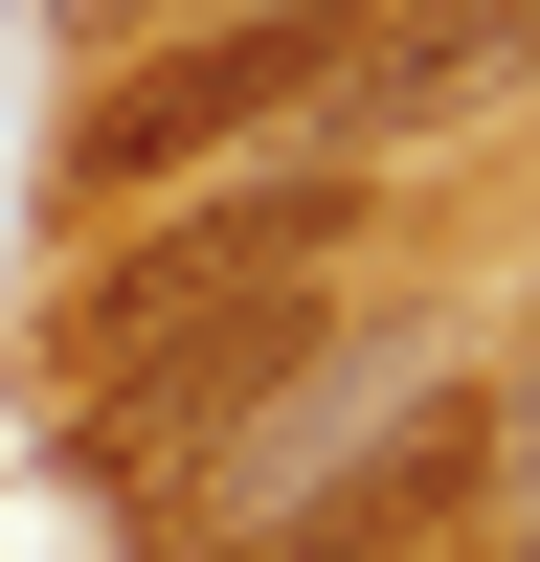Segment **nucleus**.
I'll return each mask as SVG.
<instances>
[{
	"mask_svg": "<svg viewBox=\"0 0 540 562\" xmlns=\"http://www.w3.org/2000/svg\"><path fill=\"white\" fill-rule=\"evenodd\" d=\"M360 23H383V0H203V23H135L113 68H90V113H68V203L113 225V203H180V180L315 135L360 90Z\"/></svg>",
	"mask_w": 540,
	"mask_h": 562,
	"instance_id": "obj_1",
	"label": "nucleus"
},
{
	"mask_svg": "<svg viewBox=\"0 0 540 562\" xmlns=\"http://www.w3.org/2000/svg\"><path fill=\"white\" fill-rule=\"evenodd\" d=\"M360 225H383V158H338V135H270L180 203H113V248L68 270V360H135L180 315H248V293H338Z\"/></svg>",
	"mask_w": 540,
	"mask_h": 562,
	"instance_id": "obj_2",
	"label": "nucleus"
},
{
	"mask_svg": "<svg viewBox=\"0 0 540 562\" xmlns=\"http://www.w3.org/2000/svg\"><path fill=\"white\" fill-rule=\"evenodd\" d=\"M473 495H495V383H428V405H383L338 473H293L248 540H270V562H428Z\"/></svg>",
	"mask_w": 540,
	"mask_h": 562,
	"instance_id": "obj_3",
	"label": "nucleus"
},
{
	"mask_svg": "<svg viewBox=\"0 0 540 562\" xmlns=\"http://www.w3.org/2000/svg\"><path fill=\"white\" fill-rule=\"evenodd\" d=\"M518 90H540V0H383L360 90H338V158H428V135L518 113Z\"/></svg>",
	"mask_w": 540,
	"mask_h": 562,
	"instance_id": "obj_4",
	"label": "nucleus"
},
{
	"mask_svg": "<svg viewBox=\"0 0 540 562\" xmlns=\"http://www.w3.org/2000/svg\"><path fill=\"white\" fill-rule=\"evenodd\" d=\"M338 338V293H248V315H180V338H135V360H90V450H203V428H248L293 360Z\"/></svg>",
	"mask_w": 540,
	"mask_h": 562,
	"instance_id": "obj_5",
	"label": "nucleus"
},
{
	"mask_svg": "<svg viewBox=\"0 0 540 562\" xmlns=\"http://www.w3.org/2000/svg\"><path fill=\"white\" fill-rule=\"evenodd\" d=\"M68 45H135V23H203V0H45Z\"/></svg>",
	"mask_w": 540,
	"mask_h": 562,
	"instance_id": "obj_6",
	"label": "nucleus"
},
{
	"mask_svg": "<svg viewBox=\"0 0 540 562\" xmlns=\"http://www.w3.org/2000/svg\"><path fill=\"white\" fill-rule=\"evenodd\" d=\"M518 562H540V518H518Z\"/></svg>",
	"mask_w": 540,
	"mask_h": 562,
	"instance_id": "obj_7",
	"label": "nucleus"
}]
</instances>
